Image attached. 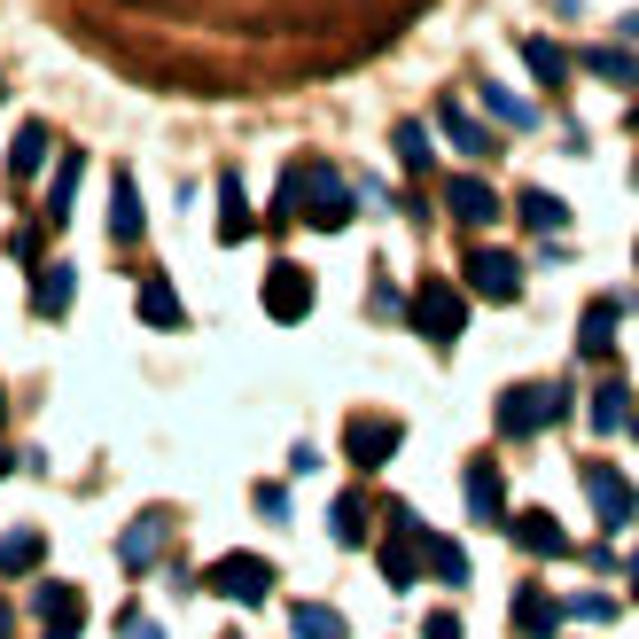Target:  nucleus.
I'll return each mask as SVG.
<instances>
[{
	"mask_svg": "<svg viewBox=\"0 0 639 639\" xmlns=\"http://www.w3.org/2000/svg\"><path fill=\"white\" fill-rule=\"evenodd\" d=\"M289 219H305V227H320V234H343V227H351V188H343V172H335L328 156H297V164L282 172L273 227H289Z\"/></svg>",
	"mask_w": 639,
	"mask_h": 639,
	"instance_id": "obj_1",
	"label": "nucleus"
},
{
	"mask_svg": "<svg viewBox=\"0 0 639 639\" xmlns=\"http://www.w3.org/2000/svg\"><path fill=\"white\" fill-rule=\"evenodd\" d=\"M562 414H570V383H515V390H499V437H538Z\"/></svg>",
	"mask_w": 639,
	"mask_h": 639,
	"instance_id": "obj_2",
	"label": "nucleus"
},
{
	"mask_svg": "<svg viewBox=\"0 0 639 639\" xmlns=\"http://www.w3.org/2000/svg\"><path fill=\"white\" fill-rule=\"evenodd\" d=\"M414 328L444 351V343H461V328H469V297H461V282H444V273H429V282L414 289Z\"/></svg>",
	"mask_w": 639,
	"mask_h": 639,
	"instance_id": "obj_3",
	"label": "nucleus"
},
{
	"mask_svg": "<svg viewBox=\"0 0 639 639\" xmlns=\"http://www.w3.org/2000/svg\"><path fill=\"white\" fill-rule=\"evenodd\" d=\"M203 585H211L219 601H234V608H257V601H273V562H265V554H219V562L203 570Z\"/></svg>",
	"mask_w": 639,
	"mask_h": 639,
	"instance_id": "obj_4",
	"label": "nucleus"
},
{
	"mask_svg": "<svg viewBox=\"0 0 639 639\" xmlns=\"http://www.w3.org/2000/svg\"><path fill=\"white\" fill-rule=\"evenodd\" d=\"M461 282H469L476 297H492V305H515V297H522V257H507V250L476 242V250L461 257Z\"/></svg>",
	"mask_w": 639,
	"mask_h": 639,
	"instance_id": "obj_5",
	"label": "nucleus"
},
{
	"mask_svg": "<svg viewBox=\"0 0 639 639\" xmlns=\"http://www.w3.org/2000/svg\"><path fill=\"white\" fill-rule=\"evenodd\" d=\"M398 444H406V421H390V414H351L343 421V461L351 469H383Z\"/></svg>",
	"mask_w": 639,
	"mask_h": 639,
	"instance_id": "obj_6",
	"label": "nucleus"
},
{
	"mask_svg": "<svg viewBox=\"0 0 639 639\" xmlns=\"http://www.w3.org/2000/svg\"><path fill=\"white\" fill-rule=\"evenodd\" d=\"M421 570H429V530L414 522V507H398L390 515V538H383V577L390 585H414Z\"/></svg>",
	"mask_w": 639,
	"mask_h": 639,
	"instance_id": "obj_7",
	"label": "nucleus"
},
{
	"mask_svg": "<svg viewBox=\"0 0 639 639\" xmlns=\"http://www.w3.org/2000/svg\"><path fill=\"white\" fill-rule=\"evenodd\" d=\"M585 499H593V515H601V530H624L631 522V484H624V469H608V461H585Z\"/></svg>",
	"mask_w": 639,
	"mask_h": 639,
	"instance_id": "obj_8",
	"label": "nucleus"
},
{
	"mask_svg": "<svg viewBox=\"0 0 639 639\" xmlns=\"http://www.w3.org/2000/svg\"><path fill=\"white\" fill-rule=\"evenodd\" d=\"M32 616H40V639H78L86 631V593L78 585H40Z\"/></svg>",
	"mask_w": 639,
	"mask_h": 639,
	"instance_id": "obj_9",
	"label": "nucleus"
},
{
	"mask_svg": "<svg viewBox=\"0 0 639 639\" xmlns=\"http://www.w3.org/2000/svg\"><path fill=\"white\" fill-rule=\"evenodd\" d=\"M562 624H570V608H562L554 593H538V585H522V593H515V616H507V631H515V639H554Z\"/></svg>",
	"mask_w": 639,
	"mask_h": 639,
	"instance_id": "obj_10",
	"label": "nucleus"
},
{
	"mask_svg": "<svg viewBox=\"0 0 639 639\" xmlns=\"http://www.w3.org/2000/svg\"><path fill=\"white\" fill-rule=\"evenodd\" d=\"M265 312L273 320H305L312 312V273L305 265H273L265 273Z\"/></svg>",
	"mask_w": 639,
	"mask_h": 639,
	"instance_id": "obj_11",
	"label": "nucleus"
},
{
	"mask_svg": "<svg viewBox=\"0 0 639 639\" xmlns=\"http://www.w3.org/2000/svg\"><path fill=\"white\" fill-rule=\"evenodd\" d=\"M437 125H444V141L461 148V156H499V141H492V133L461 110V95H444V102H437Z\"/></svg>",
	"mask_w": 639,
	"mask_h": 639,
	"instance_id": "obj_12",
	"label": "nucleus"
},
{
	"mask_svg": "<svg viewBox=\"0 0 639 639\" xmlns=\"http://www.w3.org/2000/svg\"><path fill=\"white\" fill-rule=\"evenodd\" d=\"M47 141H55V133H47L40 118H32V125L9 141V188H16V196L32 188V179H40V164H47Z\"/></svg>",
	"mask_w": 639,
	"mask_h": 639,
	"instance_id": "obj_13",
	"label": "nucleus"
},
{
	"mask_svg": "<svg viewBox=\"0 0 639 639\" xmlns=\"http://www.w3.org/2000/svg\"><path fill=\"white\" fill-rule=\"evenodd\" d=\"M444 211L461 219V227H492V219H499V196L469 172V179H452V188H444Z\"/></svg>",
	"mask_w": 639,
	"mask_h": 639,
	"instance_id": "obj_14",
	"label": "nucleus"
},
{
	"mask_svg": "<svg viewBox=\"0 0 639 639\" xmlns=\"http://www.w3.org/2000/svg\"><path fill=\"white\" fill-rule=\"evenodd\" d=\"M515 546H522V554H546V562H554V554H570L562 522L546 515V507H522V515H515Z\"/></svg>",
	"mask_w": 639,
	"mask_h": 639,
	"instance_id": "obj_15",
	"label": "nucleus"
},
{
	"mask_svg": "<svg viewBox=\"0 0 639 639\" xmlns=\"http://www.w3.org/2000/svg\"><path fill=\"white\" fill-rule=\"evenodd\" d=\"M616 312H624L616 297H593V305H585V320H577V351H585V359H608V351H616Z\"/></svg>",
	"mask_w": 639,
	"mask_h": 639,
	"instance_id": "obj_16",
	"label": "nucleus"
},
{
	"mask_svg": "<svg viewBox=\"0 0 639 639\" xmlns=\"http://www.w3.org/2000/svg\"><path fill=\"white\" fill-rule=\"evenodd\" d=\"M110 242H141V188H133V172L110 179Z\"/></svg>",
	"mask_w": 639,
	"mask_h": 639,
	"instance_id": "obj_17",
	"label": "nucleus"
},
{
	"mask_svg": "<svg viewBox=\"0 0 639 639\" xmlns=\"http://www.w3.org/2000/svg\"><path fill=\"white\" fill-rule=\"evenodd\" d=\"M515 219L538 227V234H562V227H570V203H562V196H546V188H522V196H515Z\"/></svg>",
	"mask_w": 639,
	"mask_h": 639,
	"instance_id": "obj_18",
	"label": "nucleus"
},
{
	"mask_svg": "<svg viewBox=\"0 0 639 639\" xmlns=\"http://www.w3.org/2000/svg\"><path fill=\"white\" fill-rule=\"evenodd\" d=\"M133 305H141V320H148V328H179V320H188V312H179V297H172V282H164V273H148V282L133 289Z\"/></svg>",
	"mask_w": 639,
	"mask_h": 639,
	"instance_id": "obj_19",
	"label": "nucleus"
},
{
	"mask_svg": "<svg viewBox=\"0 0 639 639\" xmlns=\"http://www.w3.org/2000/svg\"><path fill=\"white\" fill-rule=\"evenodd\" d=\"M515 55L538 70V86H562V78H570V55H562L554 40H538V32H522V40H515Z\"/></svg>",
	"mask_w": 639,
	"mask_h": 639,
	"instance_id": "obj_20",
	"label": "nucleus"
},
{
	"mask_svg": "<svg viewBox=\"0 0 639 639\" xmlns=\"http://www.w3.org/2000/svg\"><path fill=\"white\" fill-rule=\"evenodd\" d=\"M156 554H164V522H156V515H141V522L118 538V562H125V570H148Z\"/></svg>",
	"mask_w": 639,
	"mask_h": 639,
	"instance_id": "obj_21",
	"label": "nucleus"
},
{
	"mask_svg": "<svg viewBox=\"0 0 639 639\" xmlns=\"http://www.w3.org/2000/svg\"><path fill=\"white\" fill-rule=\"evenodd\" d=\"M70 289H78V273H70V265H40V289H32L40 320H63V312H70Z\"/></svg>",
	"mask_w": 639,
	"mask_h": 639,
	"instance_id": "obj_22",
	"label": "nucleus"
},
{
	"mask_svg": "<svg viewBox=\"0 0 639 639\" xmlns=\"http://www.w3.org/2000/svg\"><path fill=\"white\" fill-rule=\"evenodd\" d=\"M40 562H47V538L40 530H9V538H0V577H24Z\"/></svg>",
	"mask_w": 639,
	"mask_h": 639,
	"instance_id": "obj_23",
	"label": "nucleus"
},
{
	"mask_svg": "<svg viewBox=\"0 0 639 639\" xmlns=\"http://www.w3.org/2000/svg\"><path fill=\"white\" fill-rule=\"evenodd\" d=\"M219 242H250V203L234 172H219Z\"/></svg>",
	"mask_w": 639,
	"mask_h": 639,
	"instance_id": "obj_24",
	"label": "nucleus"
},
{
	"mask_svg": "<svg viewBox=\"0 0 639 639\" xmlns=\"http://www.w3.org/2000/svg\"><path fill=\"white\" fill-rule=\"evenodd\" d=\"M499 507H507L499 499V469L492 461H469V515L476 522H499Z\"/></svg>",
	"mask_w": 639,
	"mask_h": 639,
	"instance_id": "obj_25",
	"label": "nucleus"
},
{
	"mask_svg": "<svg viewBox=\"0 0 639 639\" xmlns=\"http://www.w3.org/2000/svg\"><path fill=\"white\" fill-rule=\"evenodd\" d=\"M78 172H86V156L70 148V156L55 164V188H47V227H63V219H70V196H78Z\"/></svg>",
	"mask_w": 639,
	"mask_h": 639,
	"instance_id": "obj_26",
	"label": "nucleus"
},
{
	"mask_svg": "<svg viewBox=\"0 0 639 639\" xmlns=\"http://www.w3.org/2000/svg\"><path fill=\"white\" fill-rule=\"evenodd\" d=\"M328 530H335L343 546H367V499H359V492H343V499L328 507Z\"/></svg>",
	"mask_w": 639,
	"mask_h": 639,
	"instance_id": "obj_27",
	"label": "nucleus"
},
{
	"mask_svg": "<svg viewBox=\"0 0 639 639\" xmlns=\"http://www.w3.org/2000/svg\"><path fill=\"white\" fill-rule=\"evenodd\" d=\"M585 70L608 78V86H639V63H631L624 47H585Z\"/></svg>",
	"mask_w": 639,
	"mask_h": 639,
	"instance_id": "obj_28",
	"label": "nucleus"
},
{
	"mask_svg": "<svg viewBox=\"0 0 639 639\" xmlns=\"http://www.w3.org/2000/svg\"><path fill=\"white\" fill-rule=\"evenodd\" d=\"M593 429H631V390L624 383H601L593 390Z\"/></svg>",
	"mask_w": 639,
	"mask_h": 639,
	"instance_id": "obj_29",
	"label": "nucleus"
},
{
	"mask_svg": "<svg viewBox=\"0 0 639 639\" xmlns=\"http://www.w3.org/2000/svg\"><path fill=\"white\" fill-rule=\"evenodd\" d=\"M484 110H492L499 125H515V133H530V125H538V110H530L522 95H507V86H484Z\"/></svg>",
	"mask_w": 639,
	"mask_h": 639,
	"instance_id": "obj_30",
	"label": "nucleus"
},
{
	"mask_svg": "<svg viewBox=\"0 0 639 639\" xmlns=\"http://www.w3.org/2000/svg\"><path fill=\"white\" fill-rule=\"evenodd\" d=\"M429 577H444V585H469V554L452 538H429Z\"/></svg>",
	"mask_w": 639,
	"mask_h": 639,
	"instance_id": "obj_31",
	"label": "nucleus"
},
{
	"mask_svg": "<svg viewBox=\"0 0 639 639\" xmlns=\"http://www.w3.org/2000/svg\"><path fill=\"white\" fill-rule=\"evenodd\" d=\"M297 639H351V631H343V616H335V608L305 601V608H297Z\"/></svg>",
	"mask_w": 639,
	"mask_h": 639,
	"instance_id": "obj_32",
	"label": "nucleus"
},
{
	"mask_svg": "<svg viewBox=\"0 0 639 639\" xmlns=\"http://www.w3.org/2000/svg\"><path fill=\"white\" fill-rule=\"evenodd\" d=\"M562 608H570L577 624H616V616H624V608H616V593H577V601H562Z\"/></svg>",
	"mask_w": 639,
	"mask_h": 639,
	"instance_id": "obj_33",
	"label": "nucleus"
},
{
	"mask_svg": "<svg viewBox=\"0 0 639 639\" xmlns=\"http://www.w3.org/2000/svg\"><path fill=\"white\" fill-rule=\"evenodd\" d=\"M398 156H406V172H429V133H421L414 118L398 125Z\"/></svg>",
	"mask_w": 639,
	"mask_h": 639,
	"instance_id": "obj_34",
	"label": "nucleus"
},
{
	"mask_svg": "<svg viewBox=\"0 0 639 639\" xmlns=\"http://www.w3.org/2000/svg\"><path fill=\"white\" fill-rule=\"evenodd\" d=\"M9 257H16V265H40V227H16V234H9Z\"/></svg>",
	"mask_w": 639,
	"mask_h": 639,
	"instance_id": "obj_35",
	"label": "nucleus"
},
{
	"mask_svg": "<svg viewBox=\"0 0 639 639\" xmlns=\"http://www.w3.org/2000/svg\"><path fill=\"white\" fill-rule=\"evenodd\" d=\"M257 515L282 522V515H289V492H282V484H257Z\"/></svg>",
	"mask_w": 639,
	"mask_h": 639,
	"instance_id": "obj_36",
	"label": "nucleus"
},
{
	"mask_svg": "<svg viewBox=\"0 0 639 639\" xmlns=\"http://www.w3.org/2000/svg\"><path fill=\"white\" fill-rule=\"evenodd\" d=\"M421 631H429V639H461V608H437Z\"/></svg>",
	"mask_w": 639,
	"mask_h": 639,
	"instance_id": "obj_37",
	"label": "nucleus"
},
{
	"mask_svg": "<svg viewBox=\"0 0 639 639\" xmlns=\"http://www.w3.org/2000/svg\"><path fill=\"white\" fill-rule=\"evenodd\" d=\"M125 639H164V631H156V624H141V616H133V624H125Z\"/></svg>",
	"mask_w": 639,
	"mask_h": 639,
	"instance_id": "obj_38",
	"label": "nucleus"
},
{
	"mask_svg": "<svg viewBox=\"0 0 639 639\" xmlns=\"http://www.w3.org/2000/svg\"><path fill=\"white\" fill-rule=\"evenodd\" d=\"M0 639H16V608L9 601H0Z\"/></svg>",
	"mask_w": 639,
	"mask_h": 639,
	"instance_id": "obj_39",
	"label": "nucleus"
},
{
	"mask_svg": "<svg viewBox=\"0 0 639 639\" xmlns=\"http://www.w3.org/2000/svg\"><path fill=\"white\" fill-rule=\"evenodd\" d=\"M9 469H16V452H9V444H0V476H9Z\"/></svg>",
	"mask_w": 639,
	"mask_h": 639,
	"instance_id": "obj_40",
	"label": "nucleus"
},
{
	"mask_svg": "<svg viewBox=\"0 0 639 639\" xmlns=\"http://www.w3.org/2000/svg\"><path fill=\"white\" fill-rule=\"evenodd\" d=\"M631 601H639V562H631Z\"/></svg>",
	"mask_w": 639,
	"mask_h": 639,
	"instance_id": "obj_41",
	"label": "nucleus"
},
{
	"mask_svg": "<svg viewBox=\"0 0 639 639\" xmlns=\"http://www.w3.org/2000/svg\"><path fill=\"white\" fill-rule=\"evenodd\" d=\"M631 133H639V102H631Z\"/></svg>",
	"mask_w": 639,
	"mask_h": 639,
	"instance_id": "obj_42",
	"label": "nucleus"
},
{
	"mask_svg": "<svg viewBox=\"0 0 639 639\" xmlns=\"http://www.w3.org/2000/svg\"><path fill=\"white\" fill-rule=\"evenodd\" d=\"M631 437H639V414H631Z\"/></svg>",
	"mask_w": 639,
	"mask_h": 639,
	"instance_id": "obj_43",
	"label": "nucleus"
},
{
	"mask_svg": "<svg viewBox=\"0 0 639 639\" xmlns=\"http://www.w3.org/2000/svg\"><path fill=\"white\" fill-rule=\"evenodd\" d=\"M631 188H639V172H631Z\"/></svg>",
	"mask_w": 639,
	"mask_h": 639,
	"instance_id": "obj_44",
	"label": "nucleus"
},
{
	"mask_svg": "<svg viewBox=\"0 0 639 639\" xmlns=\"http://www.w3.org/2000/svg\"><path fill=\"white\" fill-rule=\"evenodd\" d=\"M0 95H9V86H0Z\"/></svg>",
	"mask_w": 639,
	"mask_h": 639,
	"instance_id": "obj_45",
	"label": "nucleus"
}]
</instances>
